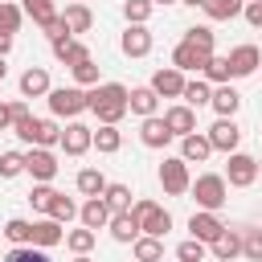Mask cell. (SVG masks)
Listing matches in <instances>:
<instances>
[{
	"label": "cell",
	"instance_id": "43",
	"mask_svg": "<svg viewBox=\"0 0 262 262\" xmlns=\"http://www.w3.org/2000/svg\"><path fill=\"white\" fill-rule=\"evenodd\" d=\"M29 233H33V221H25V217H8L4 221V237L12 246H29Z\"/></svg>",
	"mask_w": 262,
	"mask_h": 262
},
{
	"label": "cell",
	"instance_id": "22",
	"mask_svg": "<svg viewBox=\"0 0 262 262\" xmlns=\"http://www.w3.org/2000/svg\"><path fill=\"white\" fill-rule=\"evenodd\" d=\"M209 106L217 111V119H233V115H237V106H242V94H237L229 82H221V86H213Z\"/></svg>",
	"mask_w": 262,
	"mask_h": 262
},
{
	"label": "cell",
	"instance_id": "20",
	"mask_svg": "<svg viewBox=\"0 0 262 262\" xmlns=\"http://www.w3.org/2000/svg\"><path fill=\"white\" fill-rule=\"evenodd\" d=\"M164 123H168V131L180 139V135H188V131H196V111L192 106H184V102H176V106H168L164 115H160Z\"/></svg>",
	"mask_w": 262,
	"mask_h": 262
},
{
	"label": "cell",
	"instance_id": "36",
	"mask_svg": "<svg viewBox=\"0 0 262 262\" xmlns=\"http://www.w3.org/2000/svg\"><path fill=\"white\" fill-rule=\"evenodd\" d=\"M242 258L262 262V229L258 225H242Z\"/></svg>",
	"mask_w": 262,
	"mask_h": 262
},
{
	"label": "cell",
	"instance_id": "5",
	"mask_svg": "<svg viewBox=\"0 0 262 262\" xmlns=\"http://www.w3.org/2000/svg\"><path fill=\"white\" fill-rule=\"evenodd\" d=\"M160 188L168 192V196H184L188 192V184H192V176H188V164L180 160V156H164V164H160Z\"/></svg>",
	"mask_w": 262,
	"mask_h": 262
},
{
	"label": "cell",
	"instance_id": "7",
	"mask_svg": "<svg viewBox=\"0 0 262 262\" xmlns=\"http://www.w3.org/2000/svg\"><path fill=\"white\" fill-rule=\"evenodd\" d=\"M254 180H258V160L246 156V151H229V160H225V184L250 188Z\"/></svg>",
	"mask_w": 262,
	"mask_h": 262
},
{
	"label": "cell",
	"instance_id": "40",
	"mask_svg": "<svg viewBox=\"0 0 262 262\" xmlns=\"http://www.w3.org/2000/svg\"><path fill=\"white\" fill-rule=\"evenodd\" d=\"M0 262H53V258H49V250H41V246H12Z\"/></svg>",
	"mask_w": 262,
	"mask_h": 262
},
{
	"label": "cell",
	"instance_id": "27",
	"mask_svg": "<svg viewBox=\"0 0 262 262\" xmlns=\"http://www.w3.org/2000/svg\"><path fill=\"white\" fill-rule=\"evenodd\" d=\"M209 250H213V258H217V262H233V258L242 254V229H229V225H225V233H221Z\"/></svg>",
	"mask_w": 262,
	"mask_h": 262
},
{
	"label": "cell",
	"instance_id": "2",
	"mask_svg": "<svg viewBox=\"0 0 262 262\" xmlns=\"http://www.w3.org/2000/svg\"><path fill=\"white\" fill-rule=\"evenodd\" d=\"M188 192L196 196V209H209V213H221L225 201H229V184H225L221 172H201V176L188 184Z\"/></svg>",
	"mask_w": 262,
	"mask_h": 262
},
{
	"label": "cell",
	"instance_id": "49",
	"mask_svg": "<svg viewBox=\"0 0 262 262\" xmlns=\"http://www.w3.org/2000/svg\"><path fill=\"white\" fill-rule=\"evenodd\" d=\"M41 33H45V37L53 41V37H61V33H70V29H66V20H61V12H57V16L49 20V25H41Z\"/></svg>",
	"mask_w": 262,
	"mask_h": 262
},
{
	"label": "cell",
	"instance_id": "32",
	"mask_svg": "<svg viewBox=\"0 0 262 262\" xmlns=\"http://www.w3.org/2000/svg\"><path fill=\"white\" fill-rule=\"evenodd\" d=\"M102 201L111 205V213H127V209H131V188H127V184H119V180H106Z\"/></svg>",
	"mask_w": 262,
	"mask_h": 262
},
{
	"label": "cell",
	"instance_id": "51",
	"mask_svg": "<svg viewBox=\"0 0 262 262\" xmlns=\"http://www.w3.org/2000/svg\"><path fill=\"white\" fill-rule=\"evenodd\" d=\"M8 49H12V33H0V57H8Z\"/></svg>",
	"mask_w": 262,
	"mask_h": 262
},
{
	"label": "cell",
	"instance_id": "37",
	"mask_svg": "<svg viewBox=\"0 0 262 262\" xmlns=\"http://www.w3.org/2000/svg\"><path fill=\"white\" fill-rule=\"evenodd\" d=\"M45 217H53V221H61V225H70V221L78 217V205H74V201H70L66 192H57V196L49 201V213H45Z\"/></svg>",
	"mask_w": 262,
	"mask_h": 262
},
{
	"label": "cell",
	"instance_id": "35",
	"mask_svg": "<svg viewBox=\"0 0 262 262\" xmlns=\"http://www.w3.org/2000/svg\"><path fill=\"white\" fill-rule=\"evenodd\" d=\"M20 8H25V16H29L33 25H49V20L57 16L53 0H20Z\"/></svg>",
	"mask_w": 262,
	"mask_h": 262
},
{
	"label": "cell",
	"instance_id": "23",
	"mask_svg": "<svg viewBox=\"0 0 262 262\" xmlns=\"http://www.w3.org/2000/svg\"><path fill=\"white\" fill-rule=\"evenodd\" d=\"M61 20H66V29H70V37H74V33H90V25H94V12H90V4H82V0H70V4H66V12H61Z\"/></svg>",
	"mask_w": 262,
	"mask_h": 262
},
{
	"label": "cell",
	"instance_id": "34",
	"mask_svg": "<svg viewBox=\"0 0 262 262\" xmlns=\"http://www.w3.org/2000/svg\"><path fill=\"white\" fill-rule=\"evenodd\" d=\"M94 242H98V233L86 229V225H82V229H66V250H70V254H90Z\"/></svg>",
	"mask_w": 262,
	"mask_h": 262
},
{
	"label": "cell",
	"instance_id": "4",
	"mask_svg": "<svg viewBox=\"0 0 262 262\" xmlns=\"http://www.w3.org/2000/svg\"><path fill=\"white\" fill-rule=\"evenodd\" d=\"M131 217L139 221V233H151V237H164L168 229H172V213L168 209H160L156 201H131Z\"/></svg>",
	"mask_w": 262,
	"mask_h": 262
},
{
	"label": "cell",
	"instance_id": "15",
	"mask_svg": "<svg viewBox=\"0 0 262 262\" xmlns=\"http://www.w3.org/2000/svg\"><path fill=\"white\" fill-rule=\"evenodd\" d=\"M172 139H176V135L168 131V123H164L160 115H147V119L139 123V143H143V147H151V151H160V147H168Z\"/></svg>",
	"mask_w": 262,
	"mask_h": 262
},
{
	"label": "cell",
	"instance_id": "45",
	"mask_svg": "<svg viewBox=\"0 0 262 262\" xmlns=\"http://www.w3.org/2000/svg\"><path fill=\"white\" fill-rule=\"evenodd\" d=\"M205 254H209V246L196 242V237H188V242L176 246V258H180V262H205Z\"/></svg>",
	"mask_w": 262,
	"mask_h": 262
},
{
	"label": "cell",
	"instance_id": "50",
	"mask_svg": "<svg viewBox=\"0 0 262 262\" xmlns=\"http://www.w3.org/2000/svg\"><path fill=\"white\" fill-rule=\"evenodd\" d=\"M0 131H12V102H0Z\"/></svg>",
	"mask_w": 262,
	"mask_h": 262
},
{
	"label": "cell",
	"instance_id": "41",
	"mask_svg": "<svg viewBox=\"0 0 262 262\" xmlns=\"http://www.w3.org/2000/svg\"><path fill=\"white\" fill-rule=\"evenodd\" d=\"M184 41H188V45H196L201 53H213V45H217V33H213L209 25H192V29L184 33Z\"/></svg>",
	"mask_w": 262,
	"mask_h": 262
},
{
	"label": "cell",
	"instance_id": "52",
	"mask_svg": "<svg viewBox=\"0 0 262 262\" xmlns=\"http://www.w3.org/2000/svg\"><path fill=\"white\" fill-rule=\"evenodd\" d=\"M151 4H156V8H168V4H176V0H151Z\"/></svg>",
	"mask_w": 262,
	"mask_h": 262
},
{
	"label": "cell",
	"instance_id": "42",
	"mask_svg": "<svg viewBox=\"0 0 262 262\" xmlns=\"http://www.w3.org/2000/svg\"><path fill=\"white\" fill-rule=\"evenodd\" d=\"M201 78H205L209 86H221V82H229V61L213 53V57L205 61V70H201Z\"/></svg>",
	"mask_w": 262,
	"mask_h": 262
},
{
	"label": "cell",
	"instance_id": "1",
	"mask_svg": "<svg viewBox=\"0 0 262 262\" xmlns=\"http://www.w3.org/2000/svg\"><path fill=\"white\" fill-rule=\"evenodd\" d=\"M90 94V115L98 119V123H123V115H127V86L123 82H98V86H90L86 90Z\"/></svg>",
	"mask_w": 262,
	"mask_h": 262
},
{
	"label": "cell",
	"instance_id": "17",
	"mask_svg": "<svg viewBox=\"0 0 262 262\" xmlns=\"http://www.w3.org/2000/svg\"><path fill=\"white\" fill-rule=\"evenodd\" d=\"M66 242V229H61V221H53V217H41V221H33V233H29V246H41V250H53V246H61Z\"/></svg>",
	"mask_w": 262,
	"mask_h": 262
},
{
	"label": "cell",
	"instance_id": "48",
	"mask_svg": "<svg viewBox=\"0 0 262 262\" xmlns=\"http://www.w3.org/2000/svg\"><path fill=\"white\" fill-rule=\"evenodd\" d=\"M242 16L254 25V29H262V0H246V8H242Z\"/></svg>",
	"mask_w": 262,
	"mask_h": 262
},
{
	"label": "cell",
	"instance_id": "26",
	"mask_svg": "<svg viewBox=\"0 0 262 262\" xmlns=\"http://www.w3.org/2000/svg\"><path fill=\"white\" fill-rule=\"evenodd\" d=\"M106 229H111V237H115V242H123V246L139 237V221L131 217V209H127V213H111V221H106Z\"/></svg>",
	"mask_w": 262,
	"mask_h": 262
},
{
	"label": "cell",
	"instance_id": "12",
	"mask_svg": "<svg viewBox=\"0 0 262 262\" xmlns=\"http://www.w3.org/2000/svg\"><path fill=\"white\" fill-rule=\"evenodd\" d=\"M49 45H53V57H57L61 66H82V61L90 57V45H86V41H78V37H70V33L53 37Z\"/></svg>",
	"mask_w": 262,
	"mask_h": 262
},
{
	"label": "cell",
	"instance_id": "11",
	"mask_svg": "<svg viewBox=\"0 0 262 262\" xmlns=\"http://www.w3.org/2000/svg\"><path fill=\"white\" fill-rule=\"evenodd\" d=\"M225 61H229V78H250L262 66V49L258 45H237V49H229Z\"/></svg>",
	"mask_w": 262,
	"mask_h": 262
},
{
	"label": "cell",
	"instance_id": "25",
	"mask_svg": "<svg viewBox=\"0 0 262 262\" xmlns=\"http://www.w3.org/2000/svg\"><path fill=\"white\" fill-rule=\"evenodd\" d=\"M90 147H98L102 156H115L119 147H123V131H119V123H98L94 127V143Z\"/></svg>",
	"mask_w": 262,
	"mask_h": 262
},
{
	"label": "cell",
	"instance_id": "44",
	"mask_svg": "<svg viewBox=\"0 0 262 262\" xmlns=\"http://www.w3.org/2000/svg\"><path fill=\"white\" fill-rule=\"evenodd\" d=\"M25 172V151H0V180H16Z\"/></svg>",
	"mask_w": 262,
	"mask_h": 262
},
{
	"label": "cell",
	"instance_id": "18",
	"mask_svg": "<svg viewBox=\"0 0 262 262\" xmlns=\"http://www.w3.org/2000/svg\"><path fill=\"white\" fill-rule=\"evenodd\" d=\"M209 57H213V53H201V49H196V45H188V41H180V45L172 49V66H176L180 74H201Z\"/></svg>",
	"mask_w": 262,
	"mask_h": 262
},
{
	"label": "cell",
	"instance_id": "30",
	"mask_svg": "<svg viewBox=\"0 0 262 262\" xmlns=\"http://www.w3.org/2000/svg\"><path fill=\"white\" fill-rule=\"evenodd\" d=\"M242 8H246V0H201V12L209 20H233V16H242Z\"/></svg>",
	"mask_w": 262,
	"mask_h": 262
},
{
	"label": "cell",
	"instance_id": "46",
	"mask_svg": "<svg viewBox=\"0 0 262 262\" xmlns=\"http://www.w3.org/2000/svg\"><path fill=\"white\" fill-rule=\"evenodd\" d=\"M74 70V82L86 90V86H98V66H94V57H86L82 66H70Z\"/></svg>",
	"mask_w": 262,
	"mask_h": 262
},
{
	"label": "cell",
	"instance_id": "39",
	"mask_svg": "<svg viewBox=\"0 0 262 262\" xmlns=\"http://www.w3.org/2000/svg\"><path fill=\"white\" fill-rule=\"evenodd\" d=\"M25 25V8L12 0H0V33H16Z\"/></svg>",
	"mask_w": 262,
	"mask_h": 262
},
{
	"label": "cell",
	"instance_id": "31",
	"mask_svg": "<svg viewBox=\"0 0 262 262\" xmlns=\"http://www.w3.org/2000/svg\"><path fill=\"white\" fill-rule=\"evenodd\" d=\"M180 98H184V106H192V111H196V106H209V98H213V86H209L205 78H188Z\"/></svg>",
	"mask_w": 262,
	"mask_h": 262
},
{
	"label": "cell",
	"instance_id": "21",
	"mask_svg": "<svg viewBox=\"0 0 262 262\" xmlns=\"http://www.w3.org/2000/svg\"><path fill=\"white\" fill-rule=\"evenodd\" d=\"M20 98H45L49 94V70H41V66H29L25 74H20Z\"/></svg>",
	"mask_w": 262,
	"mask_h": 262
},
{
	"label": "cell",
	"instance_id": "57",
	"mask_svg": "<svg viewBox=\"0 0 262 262\" xmlns=\"http://www.w3.org/2000/svg\"><path fill=\"white\" fill-rule=\"evenodd\" d=\"M82 4H90V0H82Z\"/></svg>",
	"mask_w": 262,
	"mask_h": 262
},
{
	"label": "cell",
	"instance_id": "55",
	"mask_svg": "<svg viewBox=\"0 0 262 262\" xmlns=\"http://www.w3.org/2000/svg\"><path fill=\"white\" fill-rule=\"evenodd\" d=\"M180 4H188V8H201V0H180Z\"/></svg>",
	"mask_w": 262,
	"mask_h": 262
},
{
	"label": "cell",
	"instance_id": "14",
	"mask_svg": "<svg viewBox=\"0 0 262 262\" xmlns=\"http://www.w3.org/2000/svg\"><path fill=\"white\" fill-rule=\"evenodd\" d=\"M184 82H188V78H184L176 66H164V70H156V74H151V82H147V86H151L160 98H180V94H184Z\"/></svg>",
	"mask_w": 262,
	"mask_h": 262
},
{
	"label": "cell",
	"instance_id": "3",
	"mask_svg": "<svg viewBox=\"0 0 262 262\" xmlns=\"http://www.w3.org/2000/svg\"><path fill=\"white\" fill-rule=\"evenodd\" d=\"M49 115L53 119H78L86 106H90V94L82 86H49Z\"/></svg>",
	"mask_w": 262,
	"mask_h": 262
},
{
	"label": "cell",
	"instance_id": "54",
	"mask_svg": "<svg viewBox=\"0 0 262 262\" xmlns=\"http://www.w3.org/2000/svg\"><path fill=\"white\" fill-rule=\"evenodd\" d=\"M4 74H8V66H4V57H0V82H4Z\"/></svg>",
	"mask_w": 262,
	"mask_h": 262
},
{
	"label": "cell",
	"instance_id": "19",
	"mask_svg": "<svg viewBox=\"0 0 262 262\" xmlns=\"http://www.w3.org/2000/svg\"><path fill=\"white\" fill-rule=\"evenodd\" d=\"M213 156V143H209V135H201V131H188V135H180V160L184 164H205Z\"/></svg>",
	"mask_w": 262,
	"mask_h": 262
},
{
	"label": "cell",
	"instance_id": "13",
	"mask_svg": "<svg viewBox=\"0 0 262 262\" xmlns=\"http://www.w3.org/2000/svg\"><path fill=\"white\" fill-rule=\"evenodd\" d=\"M205 135H209L213 151H225V156H229V151H237V143H242V127H237L233 119H217Z\"/></svg>",
	"mask_w": 262,
	"mask_h": 262
},
{
	"label": "cell",
	"instance_id": "47",
	"mask_svg": "<svg viewBox=\"0 0 262 262\" xmlns=\"http://www.w3.org/2000/svg\"><path fill=\"white\" fill-rule=\"evenodd\" d=\"M57 196V188L53 184H33V192H29V205L37 209V213H49V201Z\"/></svg>",
	"mask_w": 262,
	"mask_h": 262
},
{
	"label": "cell",
	"instance_id": "9",
	"mask_svg": "<svg viewBox=\"0 0 262 262\" xmlns=\"http://www.w3.org/2000/svg\"><path fill=\"white\" fill-rule=\"evenodd\" d=\"M221 233H225V221H221L217 213H209V209H196V213L188 217V237H196V242L213 246Z\"/></svg>",
	"mask_w": 262,
	"mask_h": 262
},
{
	"label": "cell",
	"instance_id": "16",
	"mask_svg": "<svg viewBox=\"0 0 262 262\" xmlns=\"http://www.w3.org/2000/svg\"><path fill=\"white\" fill-rule=\"evenodd\" d=\"M78 221L98 233V229H106V221H111V205H106L102 196H86V201L78 205Z\"/></svg>",
	"mask_w": 262,
	"mask_h": 262
},
{
	"label": "cell",
	"instance_id": "29",
	"mask_svg": "<svg viewBox=\"0 0 262 262\" xmlns=\"http://www.w3.org/2000/svg\"><path fill=\"white\" fill-rule=\"evenodd\" d=\"M131 254H135V262H160V258H164V237L139 233V237L131 242Z\"/></svg>",
	"mask_w": 262,
	"mask_h": 262
},
{
	"label": "cell",
	"instance_id": "53",
	"mask_svg": "<svg viewBox=\"0 0 262 262\" xmlns=\"http://www.w3.org/2000/svg\"><path fill=\"white\" fill-rule=\"evenodd\" d=\"M74 262H94V258L90 254H74Z\"/></svg>",
	"mask_w": 262,
	"mask_h": 262
},
{
	"label": "cell",
	"instance_id": "10",
	"mask_svg": "<svg viewBox=\"0 0 262 262\" xmlns=\"http://www.w3.org/2000/svg\"><path fill=\"white\" fill-rule=\"evenodd\" d=\"M151 45H156V37H151V29H147V25H127V29H123V37H119V49H123L127 57H147V53H151Z\"/></svg>",
	"mask_w": 262,
	"mask_h": 262
},
{
	"label": "cell",
	"instance_id": "38",
	"mask_svg": "<svg viewBox=\"0 0 262 262\" xmlns=\"http://www.w3.org/2000/svg\"><path fill=\"white\" fill-rule=\"evenodd\" d=\"M151 12H156L151 0H123V16H127V25H147Z\"/></svg>",
	"mask_w": 262,
	"mask_h": 262
},
{
	"label": "cell",
	"instance_id": "56",
	"mask_svg": "<svg viewBox=\"0 0 262 262\" xmlns=\"http://www.w3.org/2000/svg\"><path fill=\"white\" fill-rule=\"evenodd\" d=\"M258 176H262V160H258Z\"/></svg>",
	"mask_w": 262,
	"mask_h": 262
},
{
	"label": "cell",
	"instance_id": "33",
	"mask_svg": "<svg viewBox=\"0 0 262 262\" xmlns=\"http://www.w3.org/2000/svg\"><path fill=\"white\" fill-rule=\"evenodd\" d=\"M74 184H78V192H82V196H102V188H106V176H102L98 168H82Z\"/></svg>",
	"mask_w": 262,
	"mask_h": 262
},
{
	"label": "cell",
	"instance_id": "6",
	"mask_svg": "<svg viewBox=\"0 0 262 262\" xmlns=\"http://www.w3.org/2000/svg\"><path fill=\"white\" fill-rule=\"evenodd\" d=\"M57 156H53V147H29L25 151V172L33 176V184H49L53 176H57Z\"/></svg>",
	"mask_w": 262,
	"mask_h": 262
},
{
	"label": "cell",
	"instance_id": "28",
	"mask_svg": "<svg viewBox=\"0 0 262 262\" xmlns=\"http://www.w3.org/2000/svg\"><path fill=\"white\" fill-rule=\"evenodd\" d=\"M57 139H61L57 119H33V139H29V147H57Z\"/></svg>",
	"mask_w": 262,
	"mask_h": 262
},
{
	"label": "cell",
	"instance_id": "8",
	"mask_svg": "<svg viewBox=\"0 0 262 262\" xmlns=\"http://www.w3.org/2000/svg\"><path fill=\"white\" fill-rule=\"evenodd\" d=\"M90 143H94V127H86V123H78V119H70V123L61 127L57 147H61L66 156H86V151H90Z\"/></svg>",
	"mask_w": 262,
	"mask_h": 262
},
{
	"label": "cell",
	"instance_id": "24",
	"mask_svg": "<svg viewBox=\"0 0 262 262\" xmlns=\"http://www.w3.org/2000/svg\"><path fill=\"white\" fill-rule=\"evenodd\" d=\"M127 111H131V115H139V119H147V115H156V111H160V94H156L151 86H135V90L127 94Z\"/></svg>",
	"mask_w": 262,
	"mask_h": 262
}]
</instances>
